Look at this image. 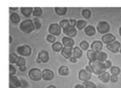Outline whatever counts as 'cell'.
I'll return each mask as SVG.
<instances>
[{"label": "cell", "instance_id": "cell-1", "mask_svg": "<svg viewBox=\"0 0 121 88\" xmlns=\"http://www.w3.org/2000/svg\"><path fill=\"white\" fill-rule=\"evenodd\" d=\"M89 65L91 67L93 73L97 75H100L106 72V68L103 62L98 60L89 61Z\"/></svg>", "mask_w": 121, "mask_h": 88}, {"label": "cell", "instance_id": "cell-2", "mask_svg": "<svg viewBox=\"0 0 121 88\" xmlns=\"http://www.w3.org/2000/svg\"><path fill=\"white\" fill-rule=\"evenodd\" d=\"M20 29L24 33H29L33 31L35 27L32 20L26 19L22 22L20 25Z\"/></svg>", "mask_w": 121, "mask_h": 88}, {"label": "cell", "instance_id": "cell-3", "mask_svg": "<svg viewBox=\"0 0 121 88\" xmlns=\"http://www.w3.org/2000/svg\"><path fill=\"white\" fill-rule=\"evenodd\" d=\"M29 77L33 81H39L43 78L42 71L37 68H33L31 69L28 73Z\"/></svg>", "mask_w": 121, "mask_h": 88}, {"label": "cell", "instance_id": "cell-4", "mask_svg": "<svg viewBox=\"0 0 121 88\" xmlns=\"http://www.w3.org/2000/svg\"><path fill=\"white\" fill-rule=\"evenodd\" d=\"M97 29L98 32L101 34L106 33L109 31L110 26L107 22L102 21L98 23Z\"/></svg>", "mask_w": 121, "mask_h": 88}, {"label": "cell", "instance_id": "cell-5", "mask_svg": "<svg viewBox=\"0 0 121 88\" xmlns=\"http://www.w3.org/2000/svg\"><path fill=\"white\" fill-rule=\"evenodd\" d=\"M17 51L19 55L26 57V56H29L31 54L32 49L31 47L29 45H25L17 47Z\"/></svg>", "mask_w": 121, "mask_h": 88}, {"label": "cell", "instance_id": "cell-6", "mask_svg": "<svg viewBox=\"0 0 121 88\" xmlns=\"http://www.w3.org/2000/svg\"><path fill=\"white\" fill-rule=\"evenodd\" d=\"M61 28L58 23H52L49 26V32L53 36H59L61 33Z\"/></svg>", "mask_w": 121, "mask_h": 88}, {"label": "cell", "instance_id": "cell-7", "mask_svg": "<svg viewBox=\"0 0 121 88\" xmlns=\"http://www.w3.org/2000/svg\"><path fill=\"white\" fill-rule=\"evenodd\" d=\"M21 86V80L17 76L9 77V88H18Z\"/></svg>", "mask_w": 121, "mask_h": 88}, {"label": "cell", "instance_id": "cell-8", "mask_svg": "<svg viewBox=\"0 0 121 88\" xmlns=\"http://www.w3.org/2000/svg\"><path fill=\"white\" fill-rule=\"evenodd\" d=\"M91 77V73H89L85 70H81L79 72V79L83 81H86L90 80Z\"/></svg>", "mask_w": 121, "mask_h": 88}, {"label": "cell", "instance_id": "cell-9", "mask_svg": "<svg viewBox=\"0 0 121 88\" xmlns=\"http://www.w3.org/2000/svg\"><path fill=\"white\" fill-rule=\"evenodd\" d=\"M43 79L46 81H50L52 80L54 77L53 71L49 69H44L42 71Z\"/></svg>", "mask_w": 121, "mask_h": 88}, {"label": "cell", "instance_id": "cell-10", "mask_svg": "<svg viewBox=\"0 0 121 88\" xmlns=\"http://www.w3.org/2000/svg\"><path fill=\"white\" fill-rule=\"evenodd\" d=\"M120 47L121 44L118 41H115L106 45L107 49L109 51L113 53H116L118 52Z\"/></svg>", "mask_w": 121, "mask_h": 88}, {"label": "cell", "instance_id": "cell-11", "mask_svg": "<svg viewBox=\"0 0 121 88\" xmlns=\"http://www.w3.org/2000/svg\"><path fill=\"white\" fill-rule=\"evenodd\" d=\"M116 39V37L111 33L105 34L102 37V40L106 45L114 42Z\"/></svg>", "mask_w": 121, "mask_h": 88}, {"label": "cell", "instance_id": "cell-12", "mask_svg": "<svg viewBox=\"0 0 121 88\" xmlns=\"http://www.w3.org/2000/svg\"><path fill=\"white\" fill-rule=\"evenodd\" d=\"M37 59L39 60L40 62L43 63H47L49 60V53L46 50H43L39 53Z\"/></svg>", "mask_w": 121, "mask_h": 88}, {"label": "cell", "instance_id": "cell-13", "mask_svg": "<svg viewBox=\"0 0 121 88\" xmlns=\"http://www.w3.org/2000/svg\"><path fill=\"white\" fill-rule=\"evenodd\" d=\"M103 48V44L100 40H95L91 45V49L95 52H100Z\"/></svg>", "mask_w": 121, "mask_h": 88}, {"label": "cell", "instance_id": "cell-14", "mask_svg": "<svg viewBox=\"0 0 121 88\" xmlns=\"http://www.w3.org/2000/svg\"><path fill=\"white\" fill-rule=\"evenodd\" d=\"M62 42L63 45L65 47L68 48H73L74 46L75 42L71 37H64L62 39Z\"/></svg>", "mask_w": 121, "mask_h": 88}, {"label": "cell", "instance_id": "cell-15", "mask_svg": "<svg viewBox=\"0 0 121 88\" xmlns=\"http://www.w3.org/2000/svg\"><path fill=\"white\" fill-rule=\"evenodd\" d=\"M73 48H68V47H63L61 51V54L63 57L65 59H69L72 55Z\"/></svg>", "mask_w": 121, "mask_h": 88}, {"label": "cell", "instance_id": "cell-16", "mask_svg": "<svg viewBox=\"0 0 121 88\" xmlns=\"http://www.w3.org/2000/svg\"><path fill=\"white\" fill-rule=\"evenodd\" d=\"M63 33H64L66 36H67L70 37H74L77 34V30L75 27L70 26L68 29L65 30H63Z\"/></svg>", "mask_w": 121, "mask_h": 88}, {"label": "cell", "instance_id": "cell-17", "mask_svg": "<svg viewBox=\"0 0 121 88\" xmlns=\"http://www.w3.org/2000/svg\"><path fill=\"white\" fill-rule=\"evenodd\" d=\"M84 33L87 36L91 37L94 36L96 33V30L94 26H88L85 28Z\"/></svg>", "mask_w": 121, "mask_h": 88}, {"label": "cell", "instance_id": "cell-18", "mask_svg": "<svg viewBox=\"0 0 121 88\" xmlns=\"http://www.w3.org/2000/svg\"><path fill=\"white\" fill-rule=\"evenodd\" d=\"M20 9L22 14L26 17H29L33 11L32 7H21Z\"/></svg>", "mask_w": 121, "mask_h": 88}, {"label": "cell", "instance_id": "cell-19", "mask_svg": "<svg viewBox=\"0 0 121 88\" xmlns=\"http://www.w3.org/2000/svg\"><path fill=\"white\" fill-rule=\"evenodd\" d=\"M107 54L104 52H97L96 60L101 62H104L107 60Z\"/></svg>", "mask_w": 121, "mask_h": 88}, {"label": "cell", "instance_id": "cell-20", "mask_svg": "<svg viewBox=\"0 0 121 88\" xmlns=\"http://www.w3.org/2000/svg\"><path fill=\"white\" fill-rule=\"evenodd\" d=\"M98 78L103 83H107L110 81V74L107 73V72H105V73H103L102 74L99 75V76L98 77Z\"/></svg>", "mask_w": 121, "mask_h": 88}, {"label": "cell", "instance_id": "cell-21", "mask_svg": "<svg viewBox=\"0 0 121 88\" xmlns=\"http://www.w3.org/2000/svg\"><path fill=\"white\" fill-rule=\"evenodd\" d=\"M97 52L93 51V50H89L87 52V57L90 61H93L97 60Z\"/></svg>", "mask_w": 121, "mask_h": 88}, {"label": "cell", "instance_id": "cell-22", "mask_svg": "<svg viewBox=\"0 0 121 88\" xmlns=\"http://www.w3.org/2000/svg\"><path fill=\"white\" fill-rule=\"evenodd\" d=\"M82 51L78 47H75V48L73 49V57H74L76 59L80 58L82 55Z\"/></svg>", "mask_w": 121, "mask_h": 88}, {"label": "cell", "instance_id": "cell-23", "mask_svg": "<svg viewBox=\"0 0 121 88\" xmlns=\"http://www.w3.org/2000/svg\"><path fill=\"white\" fill-rule=\"evenodd\" d=\"M10 19L12 23L17 24L20 22L21 18L18 14L15 12H12L10 16Z\"/></svg>", "mask_w": 121, "mask_h": 88}, {"label": "cell", "instance_id": "cell-24", "mask_svg": "<svg viewBox=\"0 0 121 88\" xmlns=\"http://www.w3.org/2000/svg\"><path fill=\"white\" fill-rule=\"evenodd\" d=\"M52 47L53 51L56 52H59L61 51L63 48L62 44L59 42H56L55 43H53Z\"/></svg>", "mask_w": 121, "mask_h": 88}, {"label": "cell", "instance_id": "cell-25", "mask_svg": "<svg viewBox=\"0 0 121 88\" xmlns=\"http://www.w3.org/2000/svg\"><path fill=\"white\" fill-rule=\"evenodd\" d=\"M58 73L61 76H66L69 74V69L66 66L62 65L59 68Z\"/></svg>", "mask_w": 121, "mask_h": 88}, {"label": "cell", "instance_id": "cell-26", "mask_svg": "<svg viewBox=\"0 0 121 88\" xmlns=\"http://www.w3.org/2000/svg\"><path fill=\"white\" fill-rule=\"evenodd\" d=\"M68 8L66 7H56L55 11L56 13L60 16L65 15L67 12Z\"/></svg>", "mask_w": 121, "mask_h": 88}, {"label": "cell", "instance_id": "cell-27", "mask_svg": "<svg viewBox=\"0 0 121 88\" xmlns=\"http://www.w3.org/2000/svg\"><path fill=\"white\" fill-rule=\"evenodd\" d=\"M59 26L63 29V30L66 29L70 27L69 21L67 19H63L60 21Z\"/></svg>", "mask_w": 121, "mask_h": 88}, {"label": "cell", "instance_id": "cell-28", "mask_svg": "<svg viewBox=\"0 0 121 88\" xmlns=\"http://www.w3.org/2000/svg\"><path fill=\"white\" fill-rule=\"evenodd\" d=\"M83 88H97L95 84L91 81H84L82 84Z\"/></svg>", "mask_w": 121, "mask_h": 88}, {"label": "cell", "instance_id": "cell-29", "mask_svg": "<svg viewBox=\"0 0 121 88\" xmlns=\"http://www.w3.org/2000/svg\"><path fill=\"white\" fill-rule=\"evenodd\" d=\"M87 24L86 21L83 20H79L77 21L76 26L79 30H82L85 28Z\"/></svg>", "mask_w": 121, "mask_h": 88}, {"label": "cell", "instance_id": "cell-30", "mask_svg": "<svg viewBox=\"0 0 121 88\" xmlns=\"http://www.w3.org/2000/svg\"><path fill=\"white\" fill-rule=\"evenodd\" d=\"M18 58L17 55L14 53H11L9 54V61L12 64L16 63Z\"/></svg>", "mask_w": 121, "mask_h": 88}, {"label": "cell", "instance_id": "cell-31", "mask_svg": "<svg viewBox=\"0 0 121 88\" xmlns=\"http://www.w3.org/2000/svg\"><path fill=\"white\" fill-rule=\"evenodd\" d=\"M43 13L42 9L40 7H35L33 11V15L34 16H40Z\"/></svg>", "mask_w": 121, "mask_h": 88}, {"label": "cell", "instance_id": "cell-32", "mask_svg": "<svg viewBox=\"0 0 121 88\" xmlns=\"http://www.w3.org/2000/svg\"><path fill=\"white\" fill-rule=\"evenodd\" d=\"M15 64H17V66L19 67L21 66L26 65V60H25V59L23 57L20 56V57H18Z\"/></svg>", "mask_w": 121, "mask_h": 88}, {"label": "cell", "instance_id": "cell-33", "mask_svg": "<svg viewBox=\"0 0 121 88\" xmlns=\"http://www.w3.org/2000/svg\"><path fill=\"white\" fill-rule=\"evenodd\" d=\"M110 72L112 74L117 75L120 74L121 70L119 67L116 66H112L111 67Z\"/></svg>", "mask_w": 121, "mask_h": 88}, {"label": "cell", "instance_id": "cell-34", "mask_svg": "<svg viewBox=\"0 0 121 88\" xmlns=\"http://www.w3.org/2000/svg\"><path fill=\"white\" fill-rule=\"evenodd\" d=\"M91 12L89 9H85L83 10L82 11V15L86 19H88L89 18H90L91 16Z\"/></svg>", "mask_w": 121, "mask_h": 88}, {"label": "cell", "instance_id": "cell-35", "mask_svg": "<svg viewBox=\"0 0 121 88\" xmlns=\"http://www.w3.org/2000/svg\"><path fill=\"white\" fill-rule=\"evenodd\" d=\"M33 23L34 24L35 27L37 29H40L41 27V23L40 21L39 20V18H34L33 20Z\"/></svg>", "mask_w": 121, "mask_h": 88}, {"label": "cell", "instance_id": "cell-36", "mask_svg": "<svg viewBox=\"0 0 121 88\" xmlns=\"http://www.w3.org/2000/svg\"><path fill=\"white\" fill-rule=\"evenodd\" d=\"M80 48L84 51L87 50L89 48V44L85 40H83L80 43Z\"/></svg>", "mask_w": 121, "mask_h": 88}, {"label": "cell", "instance_id": "cell-37", "mask_svg": "<svg viewBox=\"0 0 121 88\" xmlns=\"http://www.w3.org/2000/svg\"><path fill=\"white\" fill-rule=\"evenodd\" d=\"M9 77L13 76L16 73V69L12 64H9Z\"/></svg>", "mask_w": 121, "mask_h": 88}, {"label": "cell", "instance_id": "cell-38", "mask_svg": "<svg viewBox=\"0 0 121 88\" xmlns=\"http://www.w3.org/2000/svg\"><path fill=\"white\" fill-rule=\"evenodd\" d=\"M56 37L52 34H48L47 37V40L50 43H54L56 41Z\"/></svg>", "mask_w": 121, "mask_h": 88}, {"label": "cell", "instance_id": "cell-39", "mask_svg": "<svg viewBox=\"0 0 121 88\" xmlns=\"http://www.w3.org/2000/svg\"><path fill=\"white\" fill-rule=\"evenodd\" d=\"M110 81H111V83H116L118 81V77L117 75H113L112 74L110 75Z\"/></svg>", "mask_w": 121, "mask_h": 88}, {"label": "cell", "instance_id": "cell-40", "mask_svg": "<svg viewBox=\"0 0 121 88\" xmlns=\"http://www.w3.org/2000/svg\"><path fill=\"white\" fill-rule=\"evenodd\" d=\"M21 87L23 88H27L28 87L29 84L26 81H25L24 80H21Z\"/></svg>", "mask_w": 121, "mask_h": 88}, {"label": "cell", "instance_id": "cell-41", "mask_svg": "<svg viewBox=\"0 0 121 88\" xmlns=\"http://www.w3.org/2000/svg\"><path fill=\"white\" fill-rule=\"evenodd\" d=\"M104 64L106 69L111 67V65H112V63L109 60H107L105 61Z\"/></svg>", "mask_w": 121, "mask_h": 88}, {"label": "cell", "instance_id": "cell-42", "mask_svg": "<svg viewBox=\"0 0 121 88\" xmlns=\"http://www.w3.org/2000/svg\"><path fill=\"white\" fill-rule=\"evenodd\" d=\"M69 21L70 26L75 27L76 24H77V21L75 20V19H69Z\"/></svg>", "mask_w": 121, "mask_h": 88}, {"label": "cell", "instance_id": "cell-43", "mask_svg": "<svg viewBox=\"0 0 121 88\" xmlns=\"http://www.w3.org/2000/svg\"><path fill=\"white\" fill-rule=\"evenodd\" d=\"M85 70H86V71H87L88 72H89V73H93V70H92V68H91V67L89 65L86 66Z\"/></svg>", "mask_w": 121, "mask_h": 88}, {"label": "cell", "instance_id": "cell-44", "mask_svg": "<svg viewBox=\"0 0 121 88\" xmlns=\"http://www.w3.org/2000/svg\"><path fill=\"white\" fill-rule=\"evenodd\" d=\"M19 68H20V70L24 72L26 70V67L25 65H23V66H21L19 67Z\"/></svg>", "mask_w": 121, "mask_h": 88}, {"label": "cell", "instance_id": "cell-45", "mask_svg": "<svg viewBox=\"0 0 121 88\" xmlns=\"http://www.w3.org/2000/svg\"><path fill=\"white\" fill-rule=\"evenodd\" d=\"M69 61L72 63H76L77 62V59L75 58L74 57H72L69 58Z\"/></svg>", "mask_w": 121, "mask_h": 88}, {"label": "cell", "instance_id": "cell-46", "mask_svg": "<svg viewBox=\"0 0 121 88\" xmlns=\"http://www.w3.org/2000/svg\"><path fill=\"white\" fill-rule=\"evenodd\" d=\"M75 88H83V86L80 84H77L75 86Z\"/></svg>", "mask_w": 121, "mask_h": 88}, {"label": "cell", "instance_id": "cell-47", "mask_svg": "<svg viewBox=\"0 0 121 88\" xmlns=\"http://www.w3.org/2000/svg\"><path fill=\"white\" fill-rule=\"evenodd\" d=\"M9 9H10L11 10H13V11H15V10H17L18 9L17 7H10Z\"/></svg>", "mask_w": 121, "mask_h": 88}, {"label": "cell", "instance_id": "cell-48", "mask_svg": "<svg viewBox=\"0 0 121 88\" xmlns=\"http://www.w3.org/2000/svg\"><path fill=\"white\" fill-rule=\"evenodd\" d=\"M47 88H57L56 86H54V85H50V86L48 87Z\"/></svg>", "mask_w": 121, "mask_h": 88}, {"label": "cell", "instance_id": "cell-49", "mask_svg": "<svg viewBox=\"0 0 121 88\" xmlns=\"http://www.w3.org/2000/svg\"><path fill=\"white\" fill-rule=\"evenodd\" d=\"M12 41V37H11V36H9V43H11Z\"/></svg>", "mask_w": 121, "mask_h": 88}, {"label": "cell", "instance_id": "cell-50", "mask_svg": "<svg viewBox=\"0 0 121 88\" xmlns=\"http://www.w3.org/2000/svg\"><path fill=\"white\" fill-rule=\"evenodd\" d=\"M119 34H120V35L121 36V27H120V29H119Z\"/></svg>", "mask_w": 121, "mask_h": 88}, {"label": "cell", "instance_id": "cell-51", "mask_svg": "<svg viewBox=\"0 0 121 88\" xmlns=\"http://www.w3.org/2000/svg\"><path fill=\"white\" fill-rule=\"evenodd\" d=\"M120 53H121V48H120Z\"/></svg>", "mask_w": 121, "mask_h": 88}]
</instances>
